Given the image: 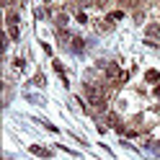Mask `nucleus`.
I'll return each instance as SVG.
<instances>
[{"instance_id": "f257e3e1", "label": "nucleus", "mask_w": 160, "mask_h": 160, "mask_svg": "<svg viewBox=\"0 0 160 160\" xmlns=\"http://www.w3.org/2000/svg\"><path fill=\"white\" fill-rule=\"evenodd\" d=\"M85 96L96 108H106V96H103V88H98L93 83H85Z\"/></svg>"}, {"instance_id": "f03ea898", "label": "nucleus", "mask_w": 160, "mask_h": 160, "mask_svg": "<svg viewBox=\"0 0 160 160\" xmlns=\"http://www.w3.org/2000/svg\"><path fill=\"white\" fill-rule=\"evenodd\" d=\"M106 78L114 80V83H122V80H127V72H122L116 62H108V65H106Z\"/></svg>"}, {"instance_id": "7ed1b4c3", "label": "nucleus", "mask_w": 160, "mask_h": 160, "mask_svg": "<svg viewBox=\"0 0 160 160\" xmlns=\"http://www.w3.org/2000/svg\"><path fill=\"white\" fill-rule=\"evenodd\" d=\"M145 78L150 80V83H158V80H160V72H158V70H147V72H145Z\"/></svg>"}, {"instance_id": "20e7f679", "label": "nucleus", "mask_w": 160, "mask_h": 160, "mask_svg": "<svg viewBox=\"0 0 160 160\" xmlns=\"http://www.w3.org/2000/svg\"><path fill=\"white\" fill-rule=\"evenodd\" d=\"M8 34H11V39H18V36H21V31H18V23H11V26H8Z\"/></svg>"}, {"instance_id": "39448f33", "label": "nucleus", "mask_w": 160, "mask_h": 160, "mask_svg": "<svg viewBox=\"0 0 160 160\" xmlns=\"http://www.w3.org/2000/svg\"><path fill=\"white\" fill-rule=\"evenodd\" d=\"M70 44H72V49H75V52H80V49L85 47V44H83V39H78V36H72V42H70Z\"/></svg>"}, {"instance_id": "423d86ee", "label": "nucleus", "mask_w": 160, "mask_h": 160, "mask_svg": "<svg viewBox=\"0 0 160 160\" xmlns=\"http://www.w3.org/2000/svg\"><path fill=\"white\" fill-rule=\"evenodd\" d=\"M31 152H34V155H42V158H47V155H49L47 150H44V147H39V145H31Z\"/></svg>"}, {"instance_id": "0eeeda50", "label": "nucleus", "mask_w": 160, "mask_h": 160, "mask_svg": "<svg viewBox=\"0 0 160 160\" xmlns=\"http://www.w3.org/2000/svg\"><path fill=\"white\" fill-rule=\"evenodd\" d=\"M111 23H114V21H98L96 26L101 28V31H108V28H111Z\"/></svg>"}, {"instance_id": "6e6552de", "label": "nucleus", "mask_w": 160, "mask_h": 160, "mask_svg": "<svg viewBox=\"0 0 160 160\" xmlns=\"http://www.w3.org/2000/svg\"><path fill=\"white\" fill-rule=\"evenodd\" d=\"M108 18H111V21H119V18H124V13H122V11H114Z\"/></svg>"}, {"instance_id": "1a4fd4ad", "label": "nucleus", "mask_w": 160, "mask_h": 160, "mask_svg": "<svg viewBox=\"0 0 160 160\" xmlns=\"http://www.w3.org/2000/svg\"><path fill=\"white\" fill-rule=\"evenodd\" d=\"M111 0H93V5H98V8H103V5H108Z\"/></svg>"}, {"instance_id": "9d476101", "label": "nucleus", "mask_w": 160, "mask_h": 160, "mask_svg": "<svg viewBox=\"0 0 160 160\" xmlns=\"http://www.w3.org/2000/svg\"><path fill=\"white\" fill-rule=\"evenodd\" d=\"M155 96H160V83H158V85H155Z\"/></svg>"}, {"instance_id": "9b49d317", "label": "nucleus", "mask_w": 160, "mask_h": 160, "mask_svg": "<svg viewBox=\"0 0 160 160\" xmlns=\"http://www.w3.org/2000/svg\"><path fill=\"white\" fill-rule=\"evenodd\" d=\"M3 3H5V5H13V3H16V0H3Z\"/></svg>"}]
</instances>
